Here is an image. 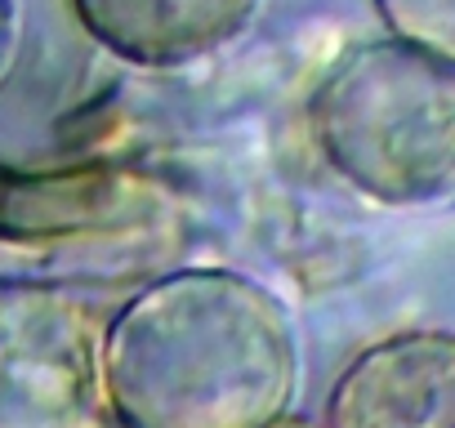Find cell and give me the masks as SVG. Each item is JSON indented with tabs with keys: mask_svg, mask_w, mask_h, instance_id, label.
<instances>
[{
	"mask_svg": "<svg viewBox=\"0 0 455 428\" xmlns=\"http://www.w3.org/2000/svg\"><path fill=\"white\" fill-rule=\"evenodd\" d=\"M99 384L116 428H277L304 357L291 308L259 277L174 268L103 321Z\"/></svg>",
	"mask_w": 455,
	"mask_h": 428,
	"instance_id": "1",
	"label": "cell"
},
{
	"mask_svg": "<svg viewBox=\"0 0 455 428\" xmlns=\"http://www.w3.org/2000/svg\"><path fill=\"white\" fill-rule=\"evenodd\" d=\"M317 161L379 210L455 201V63L397 36L353 45L304 107Z\"/></svg>",
	"mask_w": 455,
	"mask_h": 428,
	"instance_id": "2",
	"label": "cell"
},
{
	"mask_svg": "<svg viewBox=\"0 0 455 428\" xmlns=\"http://www.w3.org/2000/svg\"><path fill=\"white\" fill-rule=\"evenodd\" d=\"M99 335L81 290L0 277V428H90L103 406Z\"/></svg>",
	"mask_w": 455,
	"mask_h": 428,
	"instance_id": "3",
	"label": "cell"
},
{
	"mask_svg": "<svg viewBox=\"0 0 455 428\" xmlns=\"http://www.w3.org/2000/svg\"><path fill=\"white\" fill-rule=\"evenodd\" d=\"M170 192L156 174L134 165H68L14 170L0 165V242L63 246L94 237H125L156 224Z\"/></svg>",
	"mask_w": 455,
	"mask_h": 428,
	"instance_id": "4",
	"label": "cell"
},
{
	"mask_svg": "<svg viewBox=\"0 0 455 428\" xmlns=\"http://www.w3.org/2000/svg\"><path fill=\"white\" fill-rule=\"evenodd\" d=\"M322 428H455V330L415 326L357 348L326 388Z\"/></svg>",
	"mask_w": 455,
	"mask_h": 428,
	"instance_id": "5",
	"label": "cell"
},
{
	"mask_svg": "<svg viewBox=\"0 0 455 428\" xmlns=\"http://www.w3.org/2000/svg\"><path fill=\"white\" fill-rule=\"evenodd\" d=\"M68 10L116 63L174 72L246 36L264 0H68Z\"/></svg>",
	"mask_w": 455,
	"mask_h": 428,
	"instance_id": "6",
	"label": "cell"
},
{
	"mask_svg": "<svg viewBox=\"0 0 455 428\" xmlns=\"http://www.w3.org/2000/svg\"><path fill=\"white\" fill-rule=\"evenodd\" d=\"M388 36L455 63V0H371Z\"/></svg>",
	"mask_w": 455,
	"mask_h": 428,
	"instance_id": "7",
	"label": "cell"
},
{
	"mask_svg": "<svg viewBox=\"0 0 455 428\" xmlns=\"http://www.w3.org/2000/svg\"><path fill=\"white\" fill-rule=\"evenodd\" d=\"M19 36H23L19 0H0V81L10 76V67H14V59H19Z\"/></svg>",
	"mask_w": 455,
	"mask_h": 428,
	"instance_id": "8",
	"label": "cell"
},
{
	"mask_svg": "<svg viewBox=\"0 0 455 428\" xmlns=\"http://www.w3.org/2000/svg\"><path fill=\"white\" fill-rule=\"evenodd\" d=\"M277 428H317V424H308V419H295V415H286Z\"/></svg>",
	"mask_w": 455,
	"mask_h": 428,
	"instance_id": "9",
	"label": "cell"
}]
</instances>
